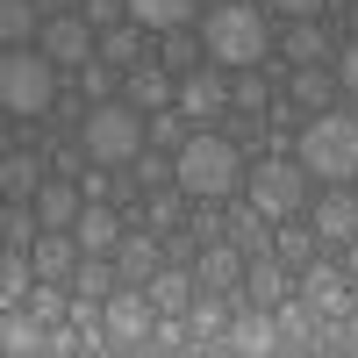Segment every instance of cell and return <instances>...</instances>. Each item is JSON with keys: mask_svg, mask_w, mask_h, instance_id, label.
I'll use <instances>...</instances> for the list:
<instances>
[{"mask_svg": "<svg viewBox=\"0 0 358 358\" xmlns=\"http://www.w3.org/2000/svg\"><path fill=\"white\" fill-rule=\"evenodd\" d=\"M294 287H301V273H294L280 251H258V258L244 265V301H251V308H280Z\"/></svg>", "mask_w": 358, "mask_h": 358, "instance_id": "obj_10", "label": "cell"}, {"mask_svg": "<svg viewBox=\"0 0 358 358\" xmlns=\"http://www.w3.org/2000/svg\"><path fill=\"white\" fill-rule=\"evenodd\" d=\"M0 187H8V201H36L43 194V158L8 151V158H0Z\"/></svg>", "mask_w": 358, "mask_h": 358, "instance_id": "obj_24", "label": "cell"}, {"mask_svg": "<svg viewBox=\"0 0 358 358\" xmlns=\"http://www.w3.org/2000/svg\"><path fill=\"white\" fill-rule=\"evenodd\" d=\"M229 108H244V115H258V108H265V79H258V65L229 79Z\"/></svg>", "mask_w": 358, "mask_h": 358, "instance_id": "obj_34", "label": "cell"}, {"mask_svg": "<svg viewBox=\"0 0 358 358\" xmlns=\"http://www.w3.org/2000/svg\"><path fill=\"white\" fill-rule=\"evenodd\" d=\"M229 315H236V301H229V308H222V301H201V308H187V322H194V344H222Z\"/></svg>", "mask_w": 358, "mask_h": 358, "instance_id": "obj_33", "label": "cell"}, {"mask_svg": "<svg viewBox=\"0 0 358 358\" xmlns=\"http://www.w3.org/2000/svg\"><path fill=\"white\" fill-rule=\"evenodd\" d=\"M201 43H208V57H215V65H229V72H251V65H265V57H273V36H265L258 0H215V8H208V22H201Z\"/></svg>", "mask_w": 358, "mask_h": 358, "instance_id": "obj_2", "label": "cell"}, {"mask_svg": "<svg viewBox=\"0 0 358 358\" xmlns=\"http://www.w3.org/2000/svg\"><path fill=\"white\" fill-rule=\"evenodd\" d=\"M86 94H94V101H115V65H108V57L86 65Z\"/></svg>", "mask_w": 358, "mask_h": 358, "instance_id": "obj_38", "label": "cell"}, {"mask_svg": "<svg viewBox=\"0 0 358 358\" xmlns=\"http://www.w3.org/2000/svg\"><path fill=\"white\" fill-rule=\"evenodd\" d=\"M108 351H151V330H158V301H151V287H115L108 294Z\"/></svg>", "mask_w": 358, "mask_h": 358, "instance_id": "obj_7", "label": "cell"}, {"mask_svg": "<svg viewBox=\"0 0 358 358\" xmlns=\"http://www.w3.org/2000/svg\"><path fill=\"white\" fill-rule=\"evenodd\" d=\"M172 165H179L172 179H179L194 201H229L236 187H244V151H236L229 136H215V129L187 136V143L172 151Z\"/></svg>", "mask_w": 358, "mask_h": 358, "instance_id": "obj_4", "label": "cell"}, {"mask_svg": "<svg viewBox=\"0 0 358 358\" xmlns=\"http://www.w3.org/2000/svg\"><path fill=\"white\" fill-rule=\"evenodd\" d=\"M244 201L265 208V215H301V201H308V165L294 158V151H273V158H258L244 165Z\"/></svg>", "mask_w": 358, "mask_h": 358, "instance_id": "obj_6", "label": "cell"}, {"mask_svg": "<svg viewBox=\"0 0 358 358\" xmlns=\"http://www.w3.org/2000/svg\"><path fill=\"white\" fill-rule=\"evenodd\" d=\"M315 236H322V244H351V236H358V194L351 187H330L315 201Z\"/></svg>", "mask_w": 358, "mask_h": 358, "instance_id": "obj_17", "label": "cell"}, {"mask_svg": "<svg viewBox=\"0 0 358 358\" xmlns=\"http://www.w3.org/2000/svg\"><path fill=\"white\" fill-rule=\"evenodd\" d=\"M273 8H280L287 22H315V15H322V0H273Z\"/></svg>", "mask_w": 358, "mask_h": 358, "instance_id": "obj_40", "label": "cell"}, {"mask_svg": "<svg viewBox=\"0 0 358 358\" xmlns=\"http://www.w3.org/2000/svg\"><path fill=\"white\" fill-rule=\"evenodd\" d=\"M187 201H194V194L179 187V179H172V187H158V194H151V208H143V229L172 236V229H179V215H187Z\"/></svg>", "mask_w": 358, "mask_h": 358, "instance_id": "obj_29", "label": "cell"}, {"mask_svg": "<svg viewBox=\"0 0 358 358\" xmlns=\"http://www.w3.org/2000/svg\"><path fill=\"white\" fill-rule=\"evenodd\" d=\"M129 22L136 29H187L194 22V0H129Z\"/></svg>", "mask_w": 358, "mask_h": 358, "instance_id": "obj_28", "label": "cell"}, {"mask_svg": "<svg viewBox=\"0 0 358 358\" xmlns=\"http://www.w3.org/2000/svg\"><path fill=\"white\" fill-rule=\"evenodd\" d=\"M115 265H122V280H129V287H143V280L165 265V236H158V229H129L122 244H115Z\"/></svg>", "mask_w": 358, "mask_h": 358, "instance_id": "obj_15", "label": "cell"}, {"mask_svg": "<svg viewBox=\"0 0 358 358\" xmlns=\"http://www.w3.org/2000/svg\"><path fill=\"white\" fill-rule=\"evenodd\" d=\"M280 50H287V65H330V57H337V43H330L322 22H294L280 36Z\"/></svg>", "mask_w": 358, "mask_h": 358, "instance_id": "obj_19", "label": "cell"}, {"mask_svg": "<svg viewBox=\"0 0 358 358\" xmlns=\"http://www.w3.org/2000/svg\"><path fill=\"white\" fill-rule=\"evenodd\" d=\"M143 287H151V301H158V315H187V308H194V287H201V280H194V265H179V258H165V265H158V273L143 280Z\"/></svg>", "mask_w": 358, "mask_h": 358, "instance_id": "obj_16", "label": "cell"}, {"mask_svg": "<svg viewBox=\"0 0 358 358\" xmlns=\"http://www.w3.org/2000/svg\"><path fill=\"white\" fill-rule=\"evenodd\" d=\"M29 294H36V258H29V251H8V258H0V301L22 308Z\"/></svg>", "mask_w": 358, "mask_h": 358, "instance_id": "obj_26", "label": "cell"}, {"mask_svg": "<svg viewBox=\"0 0 358 358\" xmlns=\"http://www.w3.org/2000/svg\"><path fill=\"white\" fill-rule=\"evenodd\" d=\"M43 337H50V322H43L36 308H8V322H0V351H8V358L43 351Z\"/></svg>", "mask_w": 358, "mask_h": 358, "instance_id": "obj_21", "label": "cell"}, {"mask_svg": "<svg viewBox=\"0 0 358 358\" xmlns=\"http://www.w3.org/2000/svg\"><path fill=\"white\" fill-rule=\"evenodd\" d=\"M101 57H108L115 72H129V65H143V57H151V43H143V29H136V22H115L108 36H101Z\"/></svg>", "mask_w": 358, "mask_h": 358, "instance_id": "obj_25", "label": "cell"}, {"mask_svg": "<svg viewBox=\"0 0 358 358\" xmlns=\"http://www.w3.org/2000/svg\"><path fill=\"white\" fill-rule=\"evenodd\" d=\"M201 57H208V43H194L187 29H165V50H158V65H165V72H194Z\"/></svg>", "mask_w": 358, "mask_h": 358, "instance_id": "obj_32", "label": "cell"}, {"mask_svg": "<svg viewBox=\"0 0 358 358\" xmlns=\"http://www.w3.org/2000/svg\"><path fill=\"white\" fill-rule=\"evenodd\" d=\"M351 351H358V308H351Z\"/></svg>", "mask_w": 358, "mask_h": 358, "instance_id": "obj_42", "label": "cell"}, {"mask_svg": "<svg viewBox=\"0 0 358 358\" xmlns=\"http://www.w3.org/2000/svg\"><path fill=\"white\" fill-rule=\"evenodd\" d=\"M72 236H79V251H108V258H115V244L129 236V222H122V208L86 201V208H79V222H72Z\"/></svg>", "mask_w": 358, "mask_h": 358, "instance_id": "obj_14", "label": "cell"}, {"mask_svg": "<svg viewBox=\"0 0 358 358\" xmlns=\"http://www.w3.org/2000/svg\"><path fill=\"white\" fill-rule=\"evenodd\" d=\"M222 222H229V215H215V201H201V215H194V236H201V244H215V236H222Z\"/></svg>", "mask_w": 358, "mask_h": 358, "instance_id": "obj_39", "label": "cell"}, {"mask_svg": "<svg viewBox=\"0 0 358 358\" xmlns=\"http://www.w3.org/2000/svg\"><path fill=\"white\" fill-rule=\"evenodd\" d=\"M229 244L236 251H244V258H258V251H273V215H265V208H236V215H229Z\"/></svg>", "mask_w": 358, "mask_h": 358, "instance_id": "obj_23", "label": "cell"}, {"mask_svg": "<svg viewBox=\"0 0 358 358\" xmlns=\"http://www.w3.org/2000/svg\"><path fill=\"white\" fill-rule=\"evenodd\" d=\"M86 22H94V29H115V22H129V0H86Z\"/></svg>", "mask_w": 358, "mask_h": 358, "instance_id": "obj_37", "label": "cell"}, {"mask_svg": "<svg viewBox=\"0 0 358 358\" xmlns=\"http://www.w3.org/2000/svg\"><path fill=\"white\" fill-rule=\"evenodd\" d=\"M43 236V215H36V201H8V215H0V244L8 251H29Z\"/></svg>", "mask_w": 358, "mask_h": 358, "instance_id": "obj_27", "label": "cell"}, {"mask_svg": "<svg viewBox=\"0 0 358 358\" xmlns=\"http://www.w3.org/2000/svg\"><path fill=\"white\" fill-rule=\"evenodd\" d=\"M330 72H337V94H351V101H358V36L337 50V65H330Z\"/></svg>", "mask_w": 358, "mask_h": 358, "instance_id": "obj_36", "label": "cell"}, {"mask_svg": "<svg viewBox=\"0 0 358 358\" xmlns=\"http://www.w3.org/2000/svg\"><path fill=\"white\" fill-rule=\"evenodd\" d=\"M315 244H322V236H315V222L301 229V222H287V215H280V229H273V251H280V258L294 265V273H301V265L315 258Z\"/></svg>", "mask_w": 358, "mask_h": 358, "instance_id": "obj_30", "label": "cell"}, {"mask_svg": "<svg viewBox=\"0 0 358 358\" xmlns=\"http://www.w3.org/2000/svg\"><path fill=\"white\" fill-rule=\"evenodd\" d=\"M344 287H351V280L337 273V265H322V258L301 265V301H315L322 315H344V308H351V301H344Z\"/></svg>", "mask_w": 358, "mask_h": 358, "instance_id": "obj_18", "label": "cell"}, {"mask_svg": "<svg viewBox=\"0 0 358 358\" xmlns=\"http://www.w3.org/2000/svg\"><path fill=\"white\" fill-rule=\"evenodd\" d=\"M344 251H351V258H344V280L358 287V236H351V244H344Z\"/></svg>", "mask_w": 358, "mask_h": 358, "instance_id": "obj_41", "label": "cell"}, {"mask_svg": "<svg viewBox=\"0 0 358 358\" xmlns=\"http://www.w3.org/2000/svg\"><path fill=\"white\" fill-rule=\"evenodd\" d=\"M29 258H36V280H57V287H72V273H79V236L72 229H43L36 244H29Z\"/></svg>", "mask_w": 358, "mask_h": 358, "instance_id": "obj_12", "label": "cell"}, {"mask_svg": "<svg viewBox=\"0 0 358 358\" xmlns=\"http://www.w3.org/2000/svg\"><path fill=\"white\" fill-rule=\"evenodd\" d=\"M330 101H337V72L294 65V79H287V108H330Z\"/></svg>", "mask_w": 358, "mask_h": 358, "instance_id": "obj_22", "label": "cell"}, {"mask_svg": "<svg viewBox=\"0 0 358 358\" xmlns=\"http://www.w3.org/2000/svg\"><path fill=\"white\" fill-rule=\"evenodd\" d=\"M351 36H358V8H351Z\"/></svg>", "mask_w": 358, "mask_h": 358, "instance_id": "obj_43", "label": "cell"}, {"mask_svg": "<svg viewBox=\"0 0 358 358\" xmlns=\"http://www.w3.org/2000/svg\"><path fill=\"white\" fill-rule=\"evenodd\" d=\"M244 251H236V244H222V236H215V244H201V258H194V280L208 287V294H236V287H244Z\"/></svg>", "mask_w": 358, "mask_h": 358, "instance_id": "obj_13", "label": "cell"}, {"mask_svg": "<svg viewBox=\"0 0 358 358\" xmlns=\"http://www.w3.org/2000/svg\"><path fill=\"white\" fill-rule=\"evenodd\" d=\"M57 65H72V72H86L101 57V36H94V22H79V15H57V22H43V36H36Z\"/></svg>", "mask_w": 358, "mask_h": 358, "instance_id": "obj_9", "label": "cell"}, {"mask_svg": "<svg viewBox=\"0 0 358 358\" xmlns=\"http://www.w3.org/2000/svg\"><path fill=\"white\" fill-rule=\"evenodd\" d=\"M0 36H8V50H15V43H36V36H43L36 8H29V0H0Z\"/></svg>", "mask_w": 358, "mask_h": 358, "instance_id": "obj_31", "label": "cell"}, {"mask_svg": "<svg viewBox=\"0 0 358 358\" xmlns=\"http://www.w3.org/2000/svg\"><path fill=\"white\" fill-rule=\"evenodd\" d=\"M222 72L229 65H215V57L194 65V72H179V115H187V122H215V115L229 108V79Z\"/></svg>", "mask_w": 358, "mask_h": 358, "instance_id": "obj_8", "label": "cell"}, {"mask_svg": "<svg viewBox=\"0 0 358 358\" xmlns=\"http://www.w3.org/2000/svg\"><path fill=\"white\" fill-rule=\"evenodd\" d=\"M0 108L22 115V122H36V115L57 108V57L43 43H15L0 57Z\"/></svg>", "mask_w": 358, "mask_h": 358, "instance_id": "obj_5", "label": "cell"}, {"mask_svg": "<svg viewBox=\"0 0 358 358\" xmlns=\"http://www.w3.org/2000/svg\"><path fill=\"white\" fill-rule=\"evenodd\" d=\"M294 158H301L308 179H322V187H351L358 179V115H344V108L308 115L301 136H294Z\"/></svg>", "mask_w": 358, "mask_h": 358, "instance_id": "obj_1", "label": "cell"}, {"mask_svg": "<svg viewBox=\"0 0 358 358\" xmlns=\"http://www.w3.org/2000/svg\"><path fill=\"white\" fill-rule=\"evenodd\" d=\"M172 172H179V165H172L165 151H143V158H136V187H165Z\"/></svg>", "mask_w": 358, "mask_h": 358, "instance_id": "obj_35", "label": "cell"}, {"mask_svg": "<svg viewBox=\"0 0 358 358\" xmlns=\"http://www.w3.org/2000/svg\"><path fill=\"white\" fill-rule=\"evenodd\" d=\"M122 101H136L143 115L179 108V72H165L158 57H143V65H129V72H122Z\"/></svg>", "mask_w": 358, "mask_h": 358, "instance_id": "obj_11", "label": "cell"}, {"mask_svg": "<svg viewBox=\"0 0 358 358\" xmlns=\"http://www.w3.org/2000/svg\"><path fill=\"white\" fill-rule=\"evenodd\" d=\"M79 143H86V158L94 165H136L143 151H151V122H143V108L136 101H94L86 108V122H79Z\"/></svg>", "mask_w": 358, "mask_h": 358, "instance_id": "obj_3", "label": "cell"}, {"mask_svg": "<svg viewBox=\"0 0 358 358\" xmlns=\"http://www.w3.org/2000/svg\"><path fill=\"white\" fill-rule=\"evenodd\" d=\"M79 187H72V179L65 172H57V179H43V194H36V215H43V229H72L79 222Z\"/></svg>", "mask_w": 358, "mask_h": 358, "instance_id": "obj_20", "label": "cell"}]
</instances>
